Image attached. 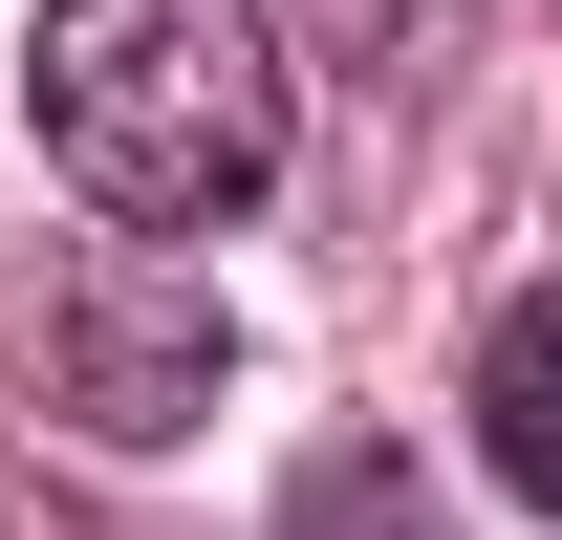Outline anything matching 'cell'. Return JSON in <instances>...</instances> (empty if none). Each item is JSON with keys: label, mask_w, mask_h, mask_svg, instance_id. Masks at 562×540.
<instances>
[{"label": "cell", "mask_w": 562, "mask_h": 540, "mask_svg": "<svg viewBox=\"0 0 562 540\" xmlns=\"http://www.w3.org/2000/svg\"><path fill=\"white\" fill-rule=\"evenodd\" d=\"M281 540H454V497H432L390 432H325V454L281 475Z\"/></svg>", "instance_id": "4"}, {"label": "cell", "mask_w": 562, "mask_h": 540, "mask_svg": "<svg viewBox=\"0 0 562 540\" xmlns=\"http://www.w3.org/2000/svg\"><path fill=\"white\" fill-rule=\"evenodd\" d=\"M22 109H44V173L87 216H131V238L260 216L281 151H303V66L238 0H44L22 22Z\"/></svg>", "instance_id": "1"}, {"label": "cell", "mask_w": 562, "mask_h": 540, "mask_svg": "<svg viewBox=\"0 0 562 540\" xmlns=\"http://www.w3.org/2000/svg\"><path fill=\"white\" fill-rule=\"evenodd\" d=\"M476 454H497V497L562 519V281H519L476 325Z\"/></svg>", "instance_id": "3"}, {"label": "cell", "mask_w": 562, "mask_h": 540, "mask_svg": "<svg viewBox=\"0 0 562 540\" xmlns=\"http://www.w3.org/2000/svg\"><path fill=\"white\" fill-rule=\"evenodd\" d=\"M22 368H44V410H66V432L151 454V432H195V410H216L238 325H216V281H173V238H131V216H109V260H66V281H44Z\"/></svg>", "instance_id": "2"}]
</instances>
